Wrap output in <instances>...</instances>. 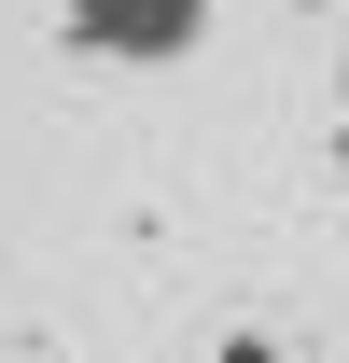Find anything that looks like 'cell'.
Here are the masks:
<instances>
[{"label":"cell","mask_w":349,"mask_h":363,"mask_svg":"<svg viewBox=\"0 0 349 363\" xmlns=\"http://www.w3.org/2000/svg\"><path fill=\"white\" fill-rule=\"evenodd\" d=\"M56 28L112 70H168V56L210 43V0H56Z\"/></svg>","instance_id":"obj_1"}]
</instances>
